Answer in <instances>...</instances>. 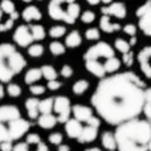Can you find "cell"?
Segmentation results:
<instances>
[{
    "label": "cell",
    "instance_id": "obj_1",
    "mask_svg": "<svg viewBox=\"0 0 151 151\" xmlns=\"http://www.w3.org/2000/svg\"><path fill=\"white\" fill-rule=\"evenodd\" d=\"M145 88V82L133 72L113 74L99 81L90 101L105 122L118 126L143 111Z\"/></svg>",
    "mask_w": 151,
    "mask_h": 151
},
{
    "label": "cell",
    "instance_id": "obj_2",
    "mask_svg": "<svg viewBox=\"0 0 151 151\" xmlns=\"http://www.w3.org/2000/svg\"><path fill=\"white\" fill-rule=\"evenodd\" d=\"M114 135L117 151H149L151 123L146 119L134 118L118 125Z\"/></svg>",
    "mask_w": 151,
    "mask_h": 151
},
{
    "label": "cell",
    "instance_id": "obj_3",
    "mask_svg": "<svg viewBox=\"0 0 151 151\" xmlns=\"http://www.w3.org/2000/svg\"><path fill=\"white\" fill-rule=\"evenodd\" d=\"M27 63L21 53L11 44H0V81L8 82L25 68Z\"/></svg>",
    "mask_w": 151,
    "mask_h": 151
},
{
    "label": "cell",
    "instance_id": "obj_4",
    "mask_svg": "<svg viewBox=\"0 0 151 151\" xmlns=\"http://www.w3.org/2000/svg\"><path fill=\"white\" fill-rule=\"evenodd\" d=\"M111 58L114 57V50H113V48L110 47L107 42H97L96 45H93V47H90L88 50L85 52V55H83V60L85 61H89V60H98V58Z\"/></svg>",
    "mask_w": 151,
    "mask_h": 151
},
{
    "label": "cell",
    "instance_id": "obj_5",
    "mask_svg": "<svg viewBox=\"0 0 151 151\" xmlns=\"http://www.w3.org/2000/svg\"><path fill=\"white\" fill-rule=\"evenodd\" d=\"M57 114V119L58 122L61 123H66L70 118V101H69L68 97H64V96H60V97H56L55 98V109H53Z\"/></svg>",
    "mask_w": 151,
    "mask_h": 151
},
{
    "label": "cell",
    "instance_id": "obj_6",
    "mask_svg": "<svg viewBox=\"0 0 151 151\" xmlns=\"http://www.w3.org/2000/svg\"><path fill=\"white\" fill-rule=\"evenodd\" d=\"M137 16L139 17V28L147 36H151V0L138 8Z\"/></svg>",
    "mask_w": 151,
    "mask_h": 151
},
{
    "label": "cell",
    "instance_id": "obj_7",
    "mask_svg": "<svg viewBox=\"0 0 151 151\" xmlns=\"http://www.w3.org/2000/svg\"><path fill=\"white\" fill-rule=\"evenodd\" d=\"M29 127H31L29 122L23 119V118L8 122V130H9L12 141H16V139H20L21 137H24L27 134V131L29 130Z\"/></svg>",
    "mask_w": 151,
    "mask_h": 151
},
{
    "label": "cell",
    "instance_id": "obj_8",
    "mask_svg": "<svg viewBox=\"0 0 151 151\" xmlns=\"http://www.w3.org/2000/svg\"><path fill=\"white\" fill-rule=\"evenodd\" d=\"M13 41L19 45V47H31V42L33 41V36H32L31 29L27 25H19L16 28L15 33H13Z\"/></svg>",
    "mask_w": 151,
    "mask_h": 151
},
{
    "label": "cell",
    "instance_id": "obj_9",
    "mask_svg": "<svg viewBox=\"0 0 151 151\" xmlns=\"http://www.w3.org/2000/svg\"><path fill=\"white\" fill-rule=\"evenodd\" d=\"M138 63L142 73L151 80V47H146L139 52Z\"/></svg>",
    "mask_w": 151,
    "mask_h": 151
},
{
    "label": "cell",
    "instance_id": "obj_10",
    "mask_svg": "<svg viewBox=\"0 0 151 151\" xmlns=\"http://www.w3.org/2000/svg\"><path fill=\"white\" fill-rule=\"evenodd\" d=\"M21 118L20 115V110L17 109L13 105H3L0 106V122H11V121H15Z\"/></svg>",
    "mask_w": 151,
    "mask_h": 151
},
{
    "label": "cell",
    "instance_id": "obj_11",
    "mask_svg": "<svg viewBox=\"0 0 151 151\" xmlns=\"http://www.w3.org/2000/svg\"><path fill=\"white\" fill-rule=\"evenodd\" d=\"M101 12L107 16H114V17H118V19H123L126 16V13H127V11H126V7L123 3H111L107 7L102 8Z\"/></svg>",
    "mask_w": 151,
    "mask_h": 151
},
{
    "label": "cell",
    "instance_id": "obj_12",
    "mask_svg": "<svg viewBox=\"0 0 151 151\" xmlns=\"http://www.w3.org/2000/svg\"><path fill=\"white\" fill-rule=\"evenodd\" d=\"M82 130H83V127H82V125H81V122L77 121L76 118H72V119H69L68 122L65 123V131L69 138L78 139L81 133H82Z\"/></svg>",
    "mask_w": 151,
    "mask_h": 151
},
{
    "label": "cell",
    "instance_id": "obj_13",
    "mask_svg": "<svg viewBox=\"0 0 151 151\" xmlns=\"http://www.w3.org/2000/svg\"><path fill=\"white\" fill-rule=\"evenodd\" d=\"M72 111H73V115L77 121L80 122H88L91 117H93V111H91L90 107L83 106V105H74L72 107Z\"/></svg>",
    "mask_w": 151,
    "mask_h": 151
},
{
    "label": "cell",
    "instance_id": "obj_14",
    "mask_svg": "<svg viewBox=\"0 0 151 151\" xmlns=\"http://www.w3.org/2000/svg\"><path fill=\"white\" fill-rule=\"evenodd\" d=\"M61 4H63V1H60V0H52L48 4V13L55 20H65L66 17V12L63 11Z\"/></svg>",
    "mask_w": 151,
    "mask_h": 151
},
{
    "label": "cell",
    "instance_id": "obj_15",
    "mask_svg": "<svg viewBox=\"0 0 151 151\" xmlns=\"http://www.w3.org/2000/svg\"><path fill=\"white\" fill-rule=\"evenodd\" d=\"M85 66L88 69L89 73H91L93 76L98 78H105L106 70H105V66L101 63H98V60H89L85 61Z\"/></svg>",
    "mask_w": 151,
    "mask_h": 151
},
{
    "label": "cell",
    "instance_id": "obj_16",
    "mask_svg": "<svg viewBox=\"0 0 151 151\" xmlns=\"http://www.w3.org/2000/svg\"><path fill=\"white\" fill-rule=\"evenodd\" d=\"M98 137V127H94V126H85L81 133L80 138L77 139L80 143H89V142H93L94 139Z\"/></svg>",
    "mask_w": 151,
    "mask_h": 151
},
{
    "label": "cell",
    "instance_id": "obj_17",
    "mask_svg": "<svg viewBox=\"0 0 151 151\" xmlns=\"http://www.w3.org/2000/svg\"><path fill=\"white\" fill-rule=\"evenodd\" d=\"M101 143L104 149L107 151H115L117 150V139H115L114 133L111 131H105L101 137Z\"/></svg>",
    "mask_w": 151,
    "mask_h": 151
},
{
    "label": "cell",
    "instance_id": "obj_18",
    "mask_svg": "<svg viewBox=\"0 0 151 151\" xmlns=\"http://www.w3.org/2000/svg\"><path fill=\"white\" fill-rule=\"evenodd\" d=\"M39 105H40V101L37 98H35V97L28 98L25 101V110H27V113H28L29 118H32V119L39 118V113H40Z\"/></svg>",
    "mask_w": 151,
    "mask_h": 151
},
{
    "label": "cell",
    "instance_id": "obj_19",
    "mask_svg": "<svg viewBox=\"0 0 151 151\" xmlns=\"http://www.w3.org/2000/svg\"><path fill=\"white\" fill-rule=\"evenodd\" d=\"M99 27L104 32L106 33H113V32H117L121 29V25L118 23H111L110 21V17L107 15H104L99 20Z\"/></svg>",
    "mask_w": 151,
    "mask_h": 151
},
{
    "label": "cell",
    "instance_id": "obj_20",
    "mask_svg": "<svg viewBox=\"0 0 151 151\" xmlns=\"http://www.w3.org/2000/svg\"><path fill=\"white\" fill-rule=\"evenodd\" d=\"M57 122H58L57 117H55L52 114H41L37 118V123L42 129H53L57 125Z\"/></svg>",
    "mask_w": 151,
    "mask_h": 151
},
{
    "label": "cell",
    "instance_id": "obj_21",
    "mask_svg": "<svg viewBox=\"0 0 151 151\" xmlns=\"http://www.w3.org/2000/svg\"><path fill=\"white\" fill-rule=\"evenodd\" d=\"M23 19L25 21H35V20H40L41 19V12H40V9L37 7H35V5H29V7H27L23 11Z\"/></svg>",
    "mask_w": 151,
    "mask_h": 151
},
{
    "label": "cell",
    "instance_id": "obj_22",
    "mask_svg": "<svg viewBox=\"0 0 151 151\" xmlns=\"http://www.w3.org/2000/svg\"><path fill=\"white\" fill-rule=\"evenodd\" d=\"M80 16V5L77 3H72L68 4V9H66V17H65V23L68 24H73L76 21V19Z\"/></svg>",
    "mask_w": 151,
    "mask_h": 151
},
{
    "label": "cell",
    "instance_id": "obj_23",
    "mask_svg": "<svg viewBox=\"0 0 151 151\" xmlns=\"http://www.w3.org/2000/svg\"><path fill=\"white\" fill-rule=\"evenodd\" d=\"M41 77H42L41 69L32 68V69H29V70L25 73L24 81H25V83H28V85H35V82H37V81H39Z\"/></svg>",
    "mask_w": 151,
    "mask_h": 151
},
{
    "label": "cell",
    "instance_id": "obj_24",
    "mask_svg": "<svg viewBox=\"0 0 151 151\" xmlns=\"http://www.w3.org/2000/svg\"><path fill=\"white\" fill-rule=\"evenodd\" d=\"M53 109H55V98H45L40 101L39 110L41 114H50Z\"/></svg>",
    "mask_w": 151,
    "mask_h": 151
},
{
    "label": "cell",
    "instance_id": "obj_25",
    "mask_svg": "<svg viewBox=\"0 0 151 151\" xmlns=\"http://www.w3.org/2000/svg\"><path fill=\"white\" fill-rule=\"evenodd\" d=\"M81 44V36L77 31H73L66 36L65 39V45L68 48H76Z\"/></svg>",
    "mask_w": 151,
    "mask_h": 151
},
{
    "label": "cell",
    "instance_id": "obj_26",
    "mask_svg": "<svg viewBox=\"0 0 151 151\" xmlns=\"http://www.w3.org/2000/svg\"><path fill=\"white\" fill-rule=\"evenodd\" d=\"M104 66H105V70H106V73H114V72H117L118 69H119L121 61L118 60L117 57L107 58L106 63L104 64Z\"/></svg>",
    "mask_w": 151,
    "mask_h": 151
},
{
    "label": "cell",
    "instance_id": "obj_27",
    "mask_svg": "<svg viewBox=\"0 0 151 151\" xmlns=\"http://www.w3.org/2000/svg\"><path fill=\"white\" fill-rule=\"evenodd\" d=\"M88 89H89L88 81L86 80H78L77 82H74V85H73V93L77 94V96H81V94H83Z\"/></svg>",
    "mask_w": 151,
    "mask_h": 151
},
{
    "label": "cell",
    "instance_id": "obj_28",
    "mask_svg": "<svg viewBox=\"0 0 151 151\" xmlns=\"http://www.w3.org/2000/svg\"><path fill=\"white\" fill-rule=\"evenodd\" d=\"M41 72H42V77L48 81H53L57 78V72H56V69L50 65H44L41 68Z\"/></svg>",
    "mask_w": 151,
    "mask_h": 151
},
{
    "label": "cell",
    "instance_id": "obj_29",
    "mask_svg": "<svg viewBox=\"0 0 151 151\" xmlns=\"http://www.w3.org/2000/svg\"><path fill=\"white\" fill-rule=\"evenodd\" d=\"M114 47H115V49L118 50V52H121L122 55H125V53H129L130 52V42H127L126 40H123V39H117L115 40V42H114Z\"/></svg>",
    "mask_w": 151,
    "mask_h": 151
},
{
    "label": "cell",
    "instance_id": "obj_30",
    "mask_svg": "<svg viewBox=\"0 0 151 151\" xmlns=\"http://www.w3.org/2000/svg\"><path fill=\"white\" fill-rule=\"evenodd\" d=\"M143 113H145V115H146L147 121L151 123V88L146 89V101H145Z\"/></svg>",
    "mask_w": 151,
    "mask_h": 151
},
{
    "label": "cell",
    "instance_id": "obj_31",
    "mask_svg": "<svg viewBox=\"0 0 151 151\" xmlns=\"http://www.w3.org/2000/svg\"><path fill=\"white\" fill-rule=\"evenodd\" d=\"M31 32H32V36H33V40H42L45 37V29L42 25H32L31 27Z\"/></svg>",
    "mask_w": 151,
    "mask_h": 151
},
{
    "label": "cell",
    "instance_id": "obj_32",
    "mask_svg": "<svg viewBox=\"0 0 151 151\" xmlns=\"http://www.w3.org/2000/svg\"><path fill=\"white\" fill-rule=\"evenodd\" d=\"M0 7H1L3 12L7 13V15H9V16H12V15H15L16 13L15 4H13V1H11V0H1Z\"/></svg>",
    "mask_w": 151,
    "mask_h": 151
},
{
    "label": "cell",
    "instance_id": "obj_33",
    "mask_svg": "<svg viewBox=\"0 0 151 151\" xmlns=\"http://www.w3.org/2000/svg\"><path fill=\"white\" fill-rule=\"evenodd\" d=\"M49 50L52 52V55L60 56V55L65 53V47L58 41H53V42H50V45H49Z\"/></svg>",
    "mask_w": 151,
    "mask_h": 151
},
{
    "label": "cell",
    "instance_id": "obj_34",
    "mask_svg": "<svg viewBox=\"0 0 151 151\" xmlns=\"http://www.w3.org/2000/svg\"><path fill=\"white\" fill-rule=\"evenodd\" d=\"M42 53H44V47L40 44L31 45L28 48V55L31 57H40V56H42Z\"/></svg>",
    "mask_w": 151,
    "mask_h": 151
},
{
    "label": "cell",
    "instance_id": "obj_35",
    "mask_svg": "<svg viewBox=\"0 0 151 151\" xmlns=\"http://www.w3.org/2000/svg\"><path fill=\"white\" fill-rule=\"evenodd\" d=\"M3 142H12V138H11L8 127L4 123L0 122V143H3Z\"/></svg>",
    "mask_w": 151,
    "mask_h": 151
},
{
    "label": "cell",
    "instance_id": "obj_36",
    "mask_svg": "<svg viewBox=\"0 0 151 151\" xmlns=\"http://www.w3.org/2000/svg\"><path fill=\"white\" fill-rule=\"evenodd\" d=\"M65 32H66L65 27L55 25V27H52V28H50L49 35H50V37H53V39H58V37L64 36V35H65Z\"/></svg>",
    "mask_w": 151,
    "mask_h": 151
},
{
    "label": "cell",
    "instance_id": "obj_37",
    "mask_svg": "<svg viewBox=\"0 0 151 151\" xmlns=\"http://www.w3.org/2000/svg\"><path fill=\"white\" fill-rule=\"evenodd\" d=\"M7 93L11 97H20L21 96V88L17 83H9L7 86Z\"/></svg>",
    "mask_w": 151,
    "mask_h": 151
},
{
    "label": "cell",
    "instance_id": "obj_38",
    "mask_svg": "<svg viewBox=\"0 0 151 151\" xmlns=\"http://www.w3.org/2000/svg\"><path fill=\"white\" fill-rule=\"evenodd\" d=\"M63 139H64V137L61 133H52L49 137H48V141H49L52 145H56V146L63 145Z\"/></svg>",
    "mask_w": 151,
    "mask_h": 151
},
{
    "label": "cell",
    "instance_id": "obj_39",
    "mask_svg": "<svg viewBox=\"0 0 151 151\" xmlns=\"http://www.w3.org/2000/svg\"><path fill=\"white\" fill-rule=\"evenodd\" d=\"M85 37L90 41H94V40H98L99 39V31L97 28H89L85 33Z\"/></svg>",
    "mask_w": 151,
    "mask_h": 151
},
{
    "label": "cell",
    "instance_id": "obj_40",
    "mask_svg": "<svg viewBox=\"0 0 151 151\" xmlns=\"http://www.w3.org/2000/svg\"><path fill=\"white\" fill-rule=\"evenodd\" d=\"M94 19H96V15H94V12H91V11H85V12L81 15V21L85 24L93 23Z\"/></svg>",
    "mask_w": 151,
    "mask_h": 151
},
{
    "label": "cell",
    "instance_id": "obj_41",
    "mask_svg": "<svg viewBox=\"0 0 151 151\" xmlns=\"http://www.w3.org/2000/svg\"><path fill=\"white\" fill-rule=\"evenodd\" d=\"M41 138H40V135H37V134L32 133L29 134V135H27V143L28 145H39L41 143Z\"/></svg>",
    "mask_w": 151,
    "mask_h": 151
},
{
    "label": "cell",
    "instance_id": "obj_42",
    "mask_svg": "<svg viewBox=\"0 0 151 151\" xmlns=\"http://www.w3.org/2000/svg\"><path fill=\"white\" fill-rule=\"evenodd\" d=\"M29 90L33 96H41V94L45 93V88L42 85H31Z\"/></svg>",
    "mask_w": 151,
    "mask_h": 151
},
{
    "label": "cell",
    "instance_id": "obj_43",
    "mask_svg": "<svg viewBox=\"0 0 151 151\" xmlns=\"http://www.w3.org/2000/svg\"><path fill=\"white\" fill-rule=\"evenodd\" d=\"M122 61H123V64H125L126 66H131L133 65V63H134V55L131 52L125 53L123 57H122Z\"/></svg>",
    "mask_w": 151,
    "mask_h": 151
},
{
    "label": "cell",
    "instance_id": "obj_44",
    "mask_svg": "<svg viewBox=\"0 0 151 151\" xmlns=\"http://www.w3.org/2000/svg\"><path fill=\"white\" fill-rule=\"evenodd\" d=\"M123 32L133 37V36H135V33H137V27L133 25V24H127V25L123 27Z\"/></svg>",
    "mask_w": 151,
    "mask_h": 151
},
{
    "label": "cell",
    "instance_id": "obj_45",
    "mask_svg": "<svg viewBox=\"0 0 151 151\" xmlns=\"http://www.w3.org/2000/svg\"><path fill=\"white\" fill-rule=\"evenodd\" d=\"M13 21H15V20H13L12 17H9L7 21H4L3 24H0V32H5V31H8V29L12 28Z\"/></svg>",
    "mask_w": 151,
    "mask_h": 151
},
{
    "label": "cell",
    "instance_id": "obj_46",
    "mask_svg": "<svg viewBox=\"0 0 151 151\" xmlns=\"http://www.w3.org/2000/svg\"><path fill=\"white\" fill-rule=\"evenodd\" d=\"M61 76L65 78H69L73 76V69H72V66L69 65H64L63 69H61Z\"/></svg>",
    "mask_w": 151,
    "mask_h": 151
},
{
    "label": "cell",
    "instance_id": "obj_47",
    "mask_svg": "<svg viewBox=\"0 0 151 151\" xmlns=\"http://www.w3.org/2000/svg\"><path fill=\"white\" fill-rule=\"evenodd\" d=\"M47 88L49 89V90H57V89L61 88V82L57 80H53V81H48V85Z\"/></svg>",
    "mask_w": 151,
    "mask_h": 151
},
{
    "label": "cell",
    "instance_id": "obj_48",
    "mask_svg": "<svg viewBox=\"0 0 151 151\" xmlns=\"http://www.w3.org/2000/svg\"><path fill=\"white\" fill-rule=\"evenodd\" d=\"M0 151H13L12 142H3V143H0Z\"/></svg>",
    "mask_w": 151,
    "mask_h": 151
},
{
    "label": "cell",
    "instance_id": "obj_49",
    "mask_svg": "<svg viewBox=\"0 0 151 151\" xmlns=\"http://www.w3.org/2000/svg\"><path fill=\"white\" fill-rule=\"evenodd\" d=\"M13 151H29L28 150V143L20 142V143L15 145V146H13Z\"/></svg>",
    "mask_w": 151,
    "mask_h": 151
},
{
    "label": "cell",
    "instance_id": "obj_50",
    "mask_svg": "<svg viewBox=\"0 0 151 151\" xmlns=\"http://www.w3.org/2000/svg\"><path fill=\"white\" fill-rule=\"evenodd\" d=\"M86 123H88L89 126H94V127H99V125H101V121H99V118H97V117H91L90 119H89Z\"/></svg>",
    "mask_w": 151,
    "mask_h": 151
},
{
    "label": "cell",
    "instance_id": "obj_51",
    "mask_svg": "<svg viewBox=\"0 0 151 151\" xmlns=\"http://www.w3.org/2000/svg\"><path fill=\"white\" fill-rule=\"evenodd\" d=\"M36 151H49L48 150V146L44 143V142H41V143L37 145V150Z\"/></svg>",
    "mask_w": 151,
    "mask_h": 151
},
{
    "label": "cell",
    "instance_id": "obj_52",
    "mask_svg": "<svg viewBox=\"0 0 151 151\" xmlns=\"http://www.w3.org/2000/svg\"><path fill=\"white\" fill-rule=\"evenodd\" d=\"M57 151H70V147L68 146V145H60L58 146V149H57Z\"/></svg>",
    "mask_w": 151,
    "mask_h": 151
},
{
    "label": "cell",
    "instance_id": "obj_53",
    "mask_svg": "<svg viewBox=\"0 0 151 151\" xmlns=\"http://www.w3.org/2000/svg\"><path fill=\"white\" fill-rule=\"evenodd\" d=\"M86 1H88L90 5H97L99 1H101V0H86Z\"/></svg>",
    "mask_w": 151,
    "mask_h": 151
},
{
    "label": "cell",
    "instance_id": "obj_54",
    "mask_svg": "<svg viewBox=\"0 0 151 151\" xmlns=\"http://www.w3.org/2000/svg\"><path fill=\"white\" fill-rule=\"evenodd\" d=\"M4 94H5V90H4V88H3V85L0 83V99L4 97Z\"/></svg>",
    "mask_w": 151,
    "mask_h": 151
},
{
    "label": "cell",
    "instance_id": "obj_55",
    "mask_svg": "<svg viewBox=\"0 0 151 151\" xmlns=\"http://www.w3.org/2000/svg\"><path fill=\"white\" fill-rule=\"evenodd\" d=\"M135 44H137V37L133 36V37L130 39V45H135Z\"/></svg>",
    "mask_w": 151,
    "mask_h": 151
},
{
    "label": "cell",
    "instance_id": "obj_56",
    "mask_svg": "<svg viewBox=\"0 0 151 151\" xmlns=\"http://www.w3.org/2000/svg\"><path fill=\"white\" fill-rule=\"evenodd\" d=\"M85 151H102V150L98 149V147H90V149H86Z\"/></svg>",
    "mask_w": 151,
    "mask_h": 151
},
{
    "label": "cell",
    "instance_id": "obj_57",
    "mask_svg": "<svg viewBox=\"0 0 151 151\" xmlns=\"http://www.w3.org/2000/svg\"><path fill=\"white\" fill-rule=\"evenodd\" d=\"M101 1H104L105 4H110V3H111V0H101Z\"/></svg>",
    "mask_w": 151,
    "mask_h": 151
},
{
    "label": "cell",
    "instance_id": "obj_58",
    "mask_svg": "<svg viewBox=\"0 0 151 151\" xmlns=\"http://www.w3.org/2000/svg\"><path fill=\"white\" fill-rule=\"evenodd\" d=\"M3 13H4V12H3L1 7H0V21H1V17H3Z\"/></svg>",
    "mask_w": 151,
    "mask_h": 151
},
{
    "label": "cell",
    "instance_id": "obj_59",
    "mask_svg": "<svg viewBox=\"0 0 151 151\" xmlns=\"http://www.w3.org/2000/svg\"><path fill=\"white\" fill-rule=\"evenodd\" d=\"M149 151H151V139H150V143H149Z\"/></svg>",
    "mask_w": 151,
    "mask_h": 151
},
{
    "label": "cell",
    "instance_id": "obj_60",
    "mask_svg": "<svg viewBox=\"0 0 151 151\" xmlns=\"http://www.w3.org/2000/svg\"><path fill=\"white\" fill-rule=\"evenodd\" d=\"M23 1H25V3H31L32 0H23Z\"/></svg>",
    "mask_w": 151,
    "mask_h": 151
}]
</instances>
